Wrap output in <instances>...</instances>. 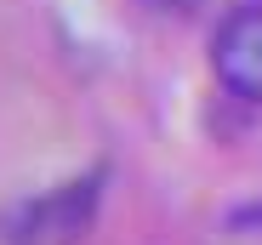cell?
<instances>
[{
  "label": "cell",
  "mask_w": 262,
  "mask_h": 245,
  "mask_svg": "<svg viewBox=\"0 0 262 245\" xmlns=\"http://www.w3.org/2000/svg\"><path fill=\"white\" fill-rule=\"evenodd\" d=\"M108 194V166H85L40 194L0 206V245H85Z\"/></svg>",
  "instance_id": "1"
},
{
  "label": "cell",
  "mask_w": 262,
  "mask_h": 245,
  "mask_svg": "<svg viewBox=\"0 0 262 245\" xmlns=\"http://www.w3.org/2000/svg\"><path fill=\"white\" fill-rule=\"evenodd\" d=\"M211 63H216V80L234 97L262 103V0L223 17V29L211 40Z\"/></svg>",
  "instance_id": "2"
},
{
  "label": "cell",
  "mask_w": 262,
  "mask_h": 245,
  "mask_svg": "<svg viewBox=\"0 0 262 245\" xmlns=\"http://www.w3.org/2000/svg\"><path fill=\"white\" fill-rule=\"evenodd\" d=\"M205 245H262V206H245V211H228L205 234Z\"/></svg>",
  "instance_id": "3"
},
{
  "label": "cell",
  "mask_w": 262,
  "mask_h": 245,
  "mask_svg": "<svg viewBox=\"0 0 262 245\" xmlns=\"http://www.w3.org/2000/svg\"><path fill=\"white\" fill-rule=\"evenodd\" d=\"M148 6H165V12H183V6H194V0H148Z\"/></svg>",
  "instance_id": "4"
}]
</instances>
